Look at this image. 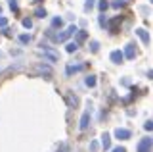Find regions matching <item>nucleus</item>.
<instances>
[{
  "label": "nucleus",
  "instance_id": "f257e3e1",
  "mask_svg": "<svg viewBox=\"0 0 153 152\" xmlns=\"http://www.w3.org/2000/svg\"><path fill=\"white\" fill-rule=\"evenodd\" d=\"M76 31H79V29H76L75 25H71V27H67L63 33H57V35H54L52 31H48V37H50L52 41H56V42H63V41H67V39H69L73 33H76Z\"/></svg>",
  "mask_w": 153,
  "mask_h": 152
},
{
  "label": "nucleus",
  "instance_id": "f03ea898",
  "mask_svg": "<svg viewBox=\"0 0 153 152\" xmlns=\"http://www.w3.org/2000/svg\"><path fill=\"white\" fill-rule=\"evenodd\" d=\"M151 146H153V139L146 137V139H142L140 142H138V152H149Z\"/></svg>",
  "mask_w": 153,
  "mask_h": 152
},
{
  "label": "nucleus",
  "instance_id": "7ed1b4c3",
  "mask_svg": "<svg viewBox=\"0 0 153 152\" xmlns=\"http://www.w3.org/2000/svg\"><path fill=\"white\" fill-rule=\"evenodd\" d=\"M115 137H117L119 141H126V139H130V137H132V133L128 131V129H121V127H119V129H115Z\"/></svg>",
  "mask_w": 153,
  "mask_h": 152
},
{
  "label": "nucleus",
  "instance_id": "20e7f679",
  "mask_svg": "<svg viewBox=\"0 0 153 152\" xmlns=\"http://www.w3.org/2000/svg\"><path fill=\"white\" fill-rule=\"evenodd\" d=\"M109 58H111L113 64H123V60H124V52H121V50H113Z\"/></svg>",
  "mask_w": 153,
  "mask_h": 152
},
{
  "label": "nucleus",
  "instance_id": "39448f33",
  "mask_svg": "<svg viewBox=\"0 0 153 152\" xmlns=\"http://www.w3.org/2000/svg\"><path fill=\"white\" fill-rule=\"evenodd\" d=\"M88 125H90V110H86L82 114V117H80V131H84V129H88Z\"/></svg>",
  "mask_w": 153,
  "mask_h": 152
},
{
  "label": "nucleus",
  "instance_id": "423d86ee",
  "mask_svg": "<svg viewBox=\"0 0 153 152\" xmlns=\"http://www.w3.org/2000/svg\"><path fill=\"white\" fill-rule=\"evenodd\" d=\"M121 21H123V17H121V16L113 17V20L109 21V27H107V29L111 31V33H117V31H119V23H121Z\"/></svg>",
  "mask_w": 153,
  "mask_h": 152
},
{
  "label": "nucleus",
  "instance_id": "0eeeda50",
  "mask_svg": "<svg viewBox=\"0 0 153 152\" xmlns=\"http://www.w3.org/2000/svg\"><path fill=\"white\" fill-rule=\"evenodd\" d=\"M124 58H128V60L136 58V48H134V44H126V48H124Z\"/></svg>",
  "mask_w": 153,
  "mask_h": 152
},
{
  "label": "nucleus",
  "instance_id": "6e6552de",
  "mask_svg": "<svg viewBox=\"0 0 153 152\" xmlns=\"http://www.w3.org/2000/svg\"><path fill=\"white\" fill-rule=\"evenodd\" d=\"M136 35L142 39L143 44H149V33H147L146 29H136Z\"/></svg>",
  "mask_w": 153,
  "mask_h": 152
},
{
  "label": "nucleus",
  "instance_id": "1a4fd4ad",
  "mask_svg": "<svg viewBox=\"0 0 153 152\" xmlns=\"http://www.w3.org/2000/svg\"><path fill=\"white\" fill-rule=\"evenodd\" d=\"M44 58H48L50 62H57V60H59V56H57L54 50H50V48H44Z\"/></svg>",
  "mask_w": 153,
  "mask_h": 152
},
{
  "label": "nucleus",
  "instance_id": "9d476101",
  "mask_svg": "<svg viewBox=\"0 0 153 152\" xmlns=\"http://www.w3.org/2000/svg\"><path fill=\"white\" fill-rule=\"evenodd\" d=\"M102 146H103L105 150L111 148V137H109L107 133H103V135H102Z\"/></svg>",
  "mask_w": 153,
  "mask_h": 152
},
{
  "label": "nucleus",
  "instance_id": "9b49d317",
  "mask_svg": "<svg viewBox=\"0 0 153 152\" xmlns=\"http://www.w3.org/2000/svg\"><path fill=\"white\" fill-rule=\"evenodd\" d=\"M80 69H82V65H67V75L76 73V71H80Z\"/></svg>",
  "mask_w": 153,
  "mask_h": 152
},
{
  "label": "nucleus",
  "instance_id": "f8f14e48",
  "mask_svg": "<svg viewBox=\"0 0 153 152\" xmlns=\"http://www.w3.org/2000/svg\"><path fill=\"white\" fill-rule=\"evenodd\" d=\"M76 102H79V98H76V96H71V94L67 96V104H69L71 108H75V106H76Z\"/></svg>",
  "mask_w": 153,
  "mask_h": 152
},
{
  "label": "nucleus",
  "instance_id": "ddd939ff",
  "mask_svg": "<svg viewBox=\"0 0 153 152\" xmlns=\"http://www.w3.org/2000/svg\"><path fill=\"white\" fill-rule=\"evenodd\" d=\"M76 48H79V42L75 41V42H69V44H67V48H65V50H67V52H75Z\"/></svg>",
  "mask_w": 153,
  "mask_h": 152
},
{
  "label": "nucleus",
  "instance_id": "4468645a",
  "mask_svg": "<svg viewBox=\"0 0 153 152\" xmlns=\"http://www.w3.org/2000/svg\"><path fill=\"white\" fill-rule=\"evenodd\" d=\"M52 27H63V20L61 17H54L52 20Z\"/></svg>",
  "mask_w": 153,
  "mask_h": 152
},
{
  "label": "nucleus",
  "instance_id": "2eb2a0df",
  "mask_svg": "<svg viewBox=\"0 0 153 152\" xmlns=\"http://www.w3.org/2000/svg\"><path fill=\"white\" fill-rule=\"evenodd\" d=\"M35 16H36V17H46L48 14H46L44 8H36V10H35Z\"/></svg>",
  "mask_w": 153,
  "mask_h": 152
},
{
  "label": "nucleus",
  "instance_id": "dca6fc26",
  "mask_svg": "<svg viewBox=\"0 0 153 152\" xmlns=\"http://www.w3.org/2000/svg\"><path fill=\"white\" fill-rule=\"evenodd\" d=\"M98 8H100V12H105L109 8V4H107V0H100V4H98Z\"/></svg>",
  "mask_w": 153,
  "mask_h": 152
},
{
  "label": "nucleus",
  "instance_id": "f3484780",
  "mask_svg": "<svg viewBox=\"0 0 153 152\" xmlns=\"http://www.w3.org/2000/svg\"><path fill=\"white\" fill-rule=\"evenodd\" d=\"M86 85H88V87H96V77L94 75H88V77H86Z\"/></svg>",
  "mask_w": 153,
  "mask_h": 152
},
{
  "label": "nucleus",
  "instance_id": "a211bd4d",
  "mask_svg": "<svg viewBox=\"0 0 153 152\" xmlns=\"http://www.w3.org/2000/svg\"><path fill=\"white\" fill-rule=\"evenodd\" d=\"M90 50H92V52H98L100 50V42L98 41H92V42H90Z\"/></svg>",
  "mask_w": 153,
  "mask_h": 152
},
{
  "label": "nucleus",
  "instance_id": "6ab92c4d",
  "mask_svg": "<svg viewBox=\"0 0 153 152\" xmlns=\"http://www.w3.org/2000/svg\"><path fill=\"white\" fill-rule=\"evenodd\" d=\"M19 41H21L23 44H29V42H31V35H21V37H19Z\"/></svg>",
  "mask_w": 153,
  "mask_h": 152
},
{
  "label": "nucleus",
  "instance_id": "aec40b11",
  "mask_svg": "<svg viewBox=\"0 0 153 152\" xmlns=\"http://www.w3.org/2000/svg\"><path fill=\"white\" fill-rule=\"evenodd\" d=\"M100 25H102V27H109V21H107L105 16H100Z\"/></svg>",
  "mask_w": 153,
  "mask_h": 152
},
{
  "label": "nucleus",
  "instance_id": "412c9836",
  "mask_svg": "<svg viewBox=\"0 0 153 152\" xmlns=\"http://www.w3.org/2000/svg\"><path fill=\"white\" fill-rule=\"evenodd\" d=\"M86 39V31H79V35H76V42H82Z\"/></svg>",
  "mask_w": 153,
  "mask_h": 152
},
{
  "label": "nucleus",
  "instance_id": "4be33fe9",
  "mask_svg": "<svg viewBox=\"0 0 153 152\" xmlns=\"http://www.w3.org/2000/svg\"><path fill=\"white\" fill-rule=\"evenodd\" d=\"M94 4H96L94 0H86V4H84V10H86V12H88V10H92V8H94Z\"/></svg>",
  "mask_w": 153,
  "mask_h": 152
},
{
  "label": "nucleus",
  "instance_id": "5701e85b",
  "mask_svg": "<svg viewBox=\"0 0 153 152\" xmlns=\"http://www.w3.org/2000/svg\"><path fill=\"white\" fill-rule=\"evenodd\" d=\"M90 150H92V152H98L100 150V144L96 141H92V142H90Z\"/></svg>",
  "mask_w": 153,
  "mask_h": 152
},
{
  "label": "nucleus",
  "instance_id": "b1692460",
  "mask_svg": "<svg viewBox=\"0 0 153 152\" xmlns=\"http://www.w3.org/2000/svg\"><path fill=\"white\" fill-rule=\"evenodd\" d=\"M23 27H27V29H31V27H33V21L29 20V17H25V20H23Z\"/></svg>",
  "mask_w": 153,
  "mask_h": 152
},
{
  "label": "nucleus",
  "instance_id": "393cba45",
  "mask_svg": "<svg viewBox=\"0 0 153 152\" xmlns=\"http://www.w3.org/2000/svg\"><path fill=\"white\" fill-rule=\"evenodd\" d=\"M10 8H12L13 12H17L19 8H17V0H10Z\"/></svg>",
  "mask_w": 153,
  "mask_h": 152
},
{
  "label": "nucleus",
  "instance_id": "a878e982",
  "mask_svg": "<svg viewBox=\"0 0 153 152\" xmlns=\"http://www.w3.org/2000/svg\"><path fill=\"white\" fill-rule=\"evenodd\" d=\"M123 6H124L123 0H117V2H113V8H123Z\"/></svg>",
  "mask_w": 153,
  "mask_h": 152
},
{
  "label": "nucleus",
  "instance_id": "bb28decb",
  "mask_svg": "<svg viewBox=\"0 0 153 152\" xmlns=\"http://www.w3.org/2000/svg\"><path fill=\"white\" fill-rule=\"evenodd\" d=\"M143 127H146L147 131H153V121L149 120V121H147V123H146V125H143Z\"/></svg>",
  "mask_w": 153,
  "mask_h": 152
},
{
  "label": "nucleus",
  "instance_id": "cd10ccee",
  "mask_svg": "<svg viewBox=\"0 0 153 152\" xmlns=\"http://www.w3.org/2000/svg\"><path fill=\"white\" fill-rule=\"evenodd\" d=\"M8 25V20H6V17H2V16H0V27H6Z\"/></svg>",
  "mask_w": 153,
  "mask_h": 152
},
{
  "label": "nucleus",
  "instance_id": "c85d7f7f",
  "mask_svg": "<svg viewBox=\"0 0 153 152\" xmlns=\"http://www.w3.org/2000/svg\"><path fill=\"white\" fill-rule=\"evenodd\" d=\"M111 152H126V148H124V146H117V148H113Z\"/></svg>",
  "mask_w": 153,
  "mask_h": 152
},
{
  "label": "nucleus",
  "instance_id": "c756f323",
  "mask_svg": "<svg viewBox=\"0 0 153 152\" xmlns=\"http://www.w3.org/2000/svg\"><path fill=\"white\" fill-rule=\"evenodd\" d=\"M57 152H69V146H67V144H61V148L57 150Z\"/></svg>",
  "mask_w": 153,
  "mask_h": 152
},
{
  "label": "nucleus",
  "instance_id": "7c9ffc66",
  "mask_svg": "<svg viewBox=\"0 0 153 152\" xmlns=\"http://www.w3.org/2000/svg\"><path fill=\"white\" fill-rule=\"evenodd\" d=\"M147 77H149V79H153V71H149V73H147Z\"/></svg>",
  "mask_w": 153,
  "mask_h": 152
},
{
  "label": "nucleus",
  "instance_id": "2f4dec72",
  "mask_svg": "<svg viewBox=\"0 0 153 152\" xmlns=\"http://www.w3.org/2000/svg\"><path fill=\"white\" fill-rule=\"evenodd\" d=\"M33 2H42V0H33Z\"/></svg>",
  "mask_w": 153,
  "mask_h": 152
},
{
  "label": "nucleus",
  "instance_id": "473e14b6",
  "mask_svg": "<svg viewBox=\"0 0 153 152\" xmlns=\"http://www.w3.org/2000/svg\"><path fill=\"white\" fill-rule=\"evenodd\" d=\"M151 4H153V0H151Z\"/></svg>",
  "mask_w": 153,
  "mask_h": 152
}]
</instances>
